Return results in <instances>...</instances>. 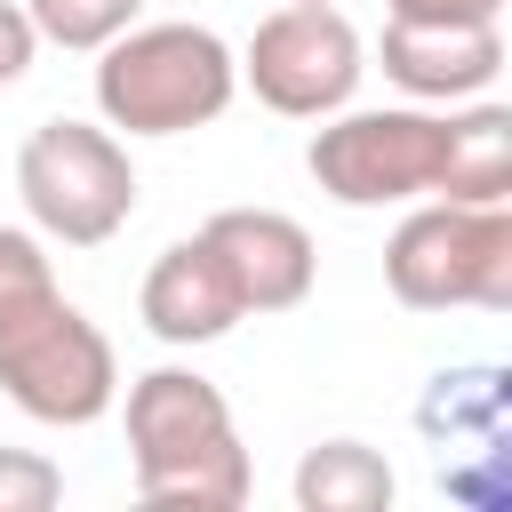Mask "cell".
<instances>
[{
  "mask_svg": "<svg viewBox=\"0 0 512 512\" xmlns=\"http://www.w3.org/2000/svg\"><path fill=\"white\" fill-rule=\"evenodd\" d=\"M128 464L136 496L168 512H240L256 488L240 424L200 368H144L128 384Z\"/></svg>",
  "mask_w": 512,
  "mask_h": 512,
  "instance_id": "6da1fadb",
  "label": "cell"
},
{
  "mask_svg": "<svg viewBox=\"0 0 512 512\" xmlns=\"http://www.w3.org/2000/svg\"><path fill=\"white\" fill-rule=\"evenodd\" d=\"M240 96V56L208 24H128L96 48V112L112 136H184L224 120Z\"/></svg>",
  "mask_w": 512,
  "mask_h": 512,
  "instance_id": "7a4b0ae2",
  "label": "cell"
},
{
  "mask_svg": "<svg viewBox=\"0 0 512 512\" xmlns=\"http://www.w3.org/2000/svg\"><path fill=\"white\" fill-rule=\"evenodd\" d=\"M0 400L24 408L32 424H56V432H80V424L112 416V400H120L112 336L64 288L24 304L16 320H0Z\"/></svg>",
  "mask_w": 512,
  "mask_h": 512,
  "instance_id": "3957f363",
  "label": "cell"
},
{
  "mask_svg": "<svg viewBox=\"0 0 512 512\" xmlns=\"http://www.w3.org/2000/svg\"><path fill=\"white\" fill-rule=\"evenodd\" d=\"M16 200L40 240L56 248H104L136 216V168L128 144L104 120H40L16 152Z\"/></svg>",
  "mask_w": 512,
  "mask_h": 512,
  "instance_id": "277c9868",
  "label": "cell"
},
{
  "mask_svg": "<svg viewBox=\"0 0 512 512\" xmlns=\"http://www.w3.org/2000/svg\"><path fill=\"white\" fill-rule=\"evenodd\" d=\"M432 480L464 512H512V360L440 368L416 400Z\"/></svg>",
  "mask_w": 512,
  "mask_h": 512,
  "instance_id": "5b68a950",
  "label": "cell"
},
{
  "mask_svg": "<svg viewBox=\"0 0 512 512\" xmlns=\"http://www.w3.org/2000/svg\"><path fill=\"white\" fill-rule=\"evenodd\" d=\"M312 184L336 208H408L440 184V112L424 104H376V112H328L304 144Z\"/></svg>",
  "mask_w": 512,
  "mask_h": 512,
  "instance_id": "8992f818",
  "label": "cell"
},
{
  "mask_svg": "<svg viewBox=\"0 0 512 512\" xmlns=\"http://www.w3.org/2000/svg\"><path fill=\"white\" fill-rule=\"evenodd\" d=\"M360 72H368V48L360 32L336 16V0H288L272 8L248 48H240V80L256 88V104L288 112V120H328L360 96Z\"/></svg>",
  "mask_w": 512,
  "mask_h": 512,
  "instance_id": "52a82bcc",
  "label": "cell"
},
{
  "mask_svg": "<svg viewBox=\"0 0 512 512\" xmlns=\"http://www.w3.org/2000/svg\"><path fill=\"white\" fill-rule=\"evenodd\" d=\"M488 232H496V208H472V200H416V208L400 216V232L384 240V288H392L408 312L480 304Z\"/></svg>",
  "mask_w": 512,
  "mask_h": 512,
  "instance_id": "ba28073f",
  "label": "cell"
},
{
  "mask_svg": "<svg viewBox=\"0 0 512 512\" xmlns=\"http://www.w3.org/2000/svg\"><path fill=\"white\" fill-rule=\"evenodd\" d=\"M136 312H144V328H152L160 344H176V352L216 344V336H232V328L248 320L240 280H232V264L216 256L208 232L168 240V248L152 256V272H144V288H136Z\"/></svg>",
  "mask_w": 512,
  "mask_h": 512,
  "instance_id": "9c48e42d",
  "label": "cell"
},
{
  "mask_svg": "<svg viewBox=\"0 0 512 512\" xmlns=\"http://www.w3.org/2000/svg\"><path fill=\"white\" fill-rule=\"evenodd\" d=\"M200 232H208L216 256L232 264L248 312H296V304L312 296V280H320L312 232H304L296 216H280V208H216Z\"/></svg>",
  "mask_w": 512,
  "mask_h": 512,
  "instance_id": "30bf717a",
  "label": "cell"
},
{
  "mask_svg": "<svg viewBox=\"0 0 512 512\" xmlns=\"http://www.w3.org/2000/svg\"><path fill=\"white\" fill-rule=\"evenodd\" d=\"M504 72V32L496 24H384V80L408 104H464Z\"/></svg>",
  "mask_w": 512,
  "mask_h": 512,
  "instance_id": "8fae6325",
  "label": "cell"
},
{
  "mask_svg": "<svg viewBox=\"0 0 512 512\" xmlns=\"http://www.w3.org/2000/svg\"><path fill=\"white\" fill-rule=\"evenodd\" d=\"M432 200H472V208L512 200V104L464 96L456 112H440V184H432Z\"/></svg>",
  "mask_w": 512,
  "mask_h": 512,
  "instance_id": "7c38bea8",
  "label": "cell"
},
{
  "mask_svg": "<svg viewBox=\"0 0 512 512\" xmlns=\"http://www.w3.org/2000/svg\"><path fill=\"white\" fill-rule=\"evenodd\" d=\"M392 488L400 480L368 440H320L296 464V512H384Z\"/></svg>",
  "mask_w": 512,
  "mask_h": 512,
  "instance_id": "4fadbf2b",
  "label": "cell"
},
{
  "mask_svg": "<svg viewBox=\"0 0 512 512\" xmlns=\"http://www.w3.org/2000/svg\"><path fill=\"white\" fill-rule=\"evenodd\" d=\"M24 8H32L40 40L48 48H72V56H96L104 40H120L144 16V0H24Z\"/></svg>",
  "mask_w": 512,
  "mask_h": 512,
  "instance_id": "5bb4252c",
  "label": "cell"
},
{
  "mask_svg": "<svg viewBox=\"0 0 512 512\" xmlns=\"http://www.w3.org/2000/svg\"><path fill=\"white\" fill-rule=\"evenodd\" d=\"M56 296V256L32 224H0V320H16L24 304Z\"/></svg>",
  "mask_w": 512,
  "mask_h": 512,
  "instance_id": "9a60e30c",
  "label": "cell"
},
{
  "mask_svg": "<svg viewBox=\"0 0 512 512\" xmlns=\"http://www.w3.org/2000/svg\"><path fill=\"white\" fill-rule=\"evenodd\" d=\"M64 496V472L40 448H0V512H48Z\"/></svg>",
  "mask_w": 512,
  "mask_h": 512,
  "instance_id": "2e32d148",
  "label": "cell"
},
{
  "mask_svg": "<svg viewBox=\"0 0 512 512\" xmlns=\"http://www.w3.org/2000/svg\"><path fill=\"white\" fill-rule=\"evenodd\" d=\"M32 56H40L32 8H24V0H0V88H16V80L32 72Z\"/></svg>",
  "mask_w": 512,
  "mask_h": 512,
  "instance_id": "e0dca14e",
  "label": "cell"
},
{
  "mask_svg": "<svg viewBox=\"0 0 512 512\" xmlns=\"http://www.w3.org/2000/svg\"><path fill=\"white\" fill-rule=\"evenodd\" d=\"M392 16H408V24H496L504 0H392Z\"/></svg>",
  "mask_w": 512,
  "mask_h": 512,
  "instance_id": "ac0fdd59",
  "label": "cell"
}]
</instances>
